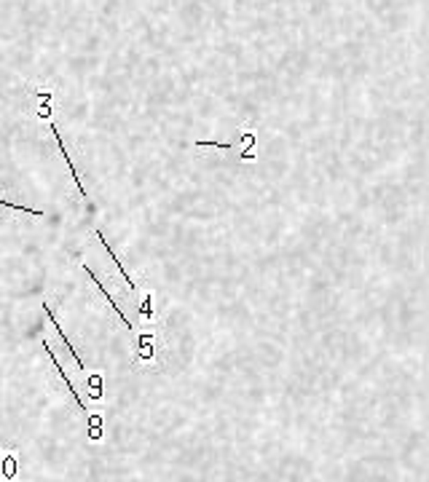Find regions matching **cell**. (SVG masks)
<instances>
[{"label":"cell","mask_w":429,"mask_h":482,"mask_svg":"<svg viewBox=\"0 0 429 482\" xmlns=\"http://www.w3.org/2000/svg\"><path fill=\"white\" fill-rule=\"evenodd\" d=\"M78 266H81V268H83V273H86V276H89V279H92L94 284H97V289H100V292H102V298H105L107 303H110V308H113V311H116V314H118V319H121L123 324H126V327H129V332H135V322H132V319L126 317V314H123L121 311V305H118V303L113 301V295H110V292H107L105 289V284H102V282H100V279H97V273L92 271V268H89V266H86V263H78Z\"/></svg>","instance_id":"obj_3"},{"label":"cell","mask_w":429,"mask_h":482,"mask_svg":"<svg viewBox=\"0 0 429 482\" xmlns=\"http://www.w3.org/2000/svg\"><path fill=\"white\" fill-rule=\"evenodd\" d=\"M94 236H97V239H100V244H102V247H105V249H107V255H110V260H113V263H116V268H118V273H121L123 284H126V292H132V295H139V292H142V287H139L137 282H135V279H132V273H129V268H123L121 257H118V255H116V252H113V247H110V244H107L105 233H102V230H100V228H94Z\"/></svg>","instance_id":"obj_2"},{"label":"cell","mask_w":429,"mask_h":482,"mask_svg":"<svg viewBox=\"0 0 429 482\" xmlns=\"http://www.w3.org/2000/svg\"><path fill=\"white\" fill-rule=\"evenodd\" d=\"M43 351H46V354H48V359H51V364H54V367H57V373H60L62 383H64V386H67V392H70V397H73V399H76L78 405H81V407H83V410H86V402H83V397H81V394H78V389H76V386H73V383H70V378H67V373H64V367H62V364H60V359H57V354H54V351H51V346H48V340H46V338H43Z\"/></svg>","instance_id":"obj_7"},{"label":"cell","mask_w":429,"mask_h":482,"mask_svg":"<svg viewBox=\"0 0 429 482\" xmlns=\"http://www.w3.org/2000/svg\"><path fill=\"white\" fill-rule=\"evenodd\" d=\"M0 207H6V209H16V212H27V214H35V217H43V212L32 209V207H27V204H11V201H3V198H0Z\"/></svg>","instance_id":"obj_8"},{"label":"cell","mask_w":429,"mask_h":482,"mask_svg":"<svg viewBox=\"0 0 429 482\" xmlns=\"http://www.w3.org/2000/svg\"><path fill=\"white\" fill-rule=\"evenodd\" d=\"M48 126H51V132H54V139H57V145H60V153H62V158H64V164H67V169H70V174H73V182H76V188H78V193L86 198V204H92V198H89V193H86V188H83V182H81V177H78V172H76V164L70 161V153H67V148H64V139H62L60 135V129L48 120Z\"/></svg>","instance_id":"obj_4"},{"label":"cell","mask_w":429,"mask_h":482,"mask_svg":"<svg viewBox=\"0 0 429 482\" xmlns=\"http://www.w3.org/2000/svg\"><path fill=\"white\" fill-rule=\"evenodd\" d=\"M43 311H46L48 322H51V324H54V330H57V335H60V338H62V343H64V348H67V351H70V357H73V359H76L78 370H81V373H83V376H86V373H89V370H86V364H83V359H81V354H78V348L73 346V343H70V340H67V335H64V330H62V327H60V322H57V317H54V311H51V308H48V303H46V301H43Z\"/></svg>","instance_id":"obj_5"},{"label":"cell","mask_w":429,"mask_h":482,"mask_svg":"<svg viewBox=\"0 0 429 482\" xmlns=\"http://www.w3.org/2000/svg\"><path fill=\"white\" fill-rule=\"evenodd\" d=\"M139 319H142V324L145 327H154V322H156V295H154V289H142L139 292Z\"/></svg>","instance_id":"obj_6"},{"label":"cell","mask_w":429,"mask_h":482,"mask_svg":"<svg viewBox=\"0 0 429 482\" xmlns=\"http://www.w3.org/2000/svg\"><path fill=\"white\" fill-rule=\"evenodd\" d=\"M135 343H137L139 364H142V367H151V364H156V354H158V338H156L154 327H142V330H137Z\"/></svg>","instance_id":"obj_1"},{"label":"cell","mask_w":429,"mask_h":482,"mask_svg":"<svg viewBox=\"0 0 429 482\" xmlns=\"http://www.w3.org/2000/svg\"><path fill=\"white\" fill-rule=\"evenodd\" d=\"M35 97H38V99H41V102H51V99H54V94H51V89H38L35 91Z\"/></svg>","instance_id":"obj_9"}]
</instances>
